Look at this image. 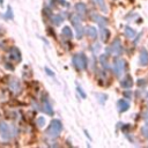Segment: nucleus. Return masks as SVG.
<instances>
[{
	"label": "nucleus",
	"instance_id": "1",
	"mask_svg": "<svg viewBox=\"0 0 148 148\" xmlns=\"http://www.w3.org/2000/svg\"><path fill=\"white\" fill-rule=\"evenodd\" d=\"M62 131V124L59 119H53L49 126V128L46 130V134L51 138H56L60 134V132Z\"/></svg>",
	"mask_w": 148,
	"mask_h": 148
},
{
	"label": "nucleus",
	"instance_id": "2",
	"mask_svg": "<svg viewBox=\"0 0 148 148\" xmlns=\"http://www.w3.org/2000/svg\"><path fill=\"white\" fill-rule=\"evenodd\" d=\"M73 64L75 65L76 69L79 71H83L87 68L88 66V61H87V58L83 53H79V54H75L73 57Z\"/></svg>",
	"mask_w": 148,
	"mask_h": 148
},
{
	"label": "nucleus",
	"instance_id": "3",
	"mask_svg": "<svg viewBox=\"0 0 148 148\" xmlns=\"http://www.w3.org/2000/svg\"><path fill=\"white\" fill-rule=\"evenodd\" d=\"M124 68H125V61L123 59H116L113 62V72L117 77H120L123 75Z\"/></svg>",
	"mask_w": 148,
	"mask_h": 148
},
{
	"label": "nucleus",
	"instance_id": "4",
	"mask_svg": "<svg viewBox=\"0 0 148 148\" xmlns=\"http://www.w3.org/2000/svg\"><path fill=\"white\" fill-rule=\"evenodd\" d=\"M0 134L3 140H9L12 138V133L9 130V126L5 121H0Z\"/></svg>",
	"mask_w": 148,
	"mask_h": 148
},
{
	"label": "nucleus",
	"instance_id": "5",
	"mask_svg": "<svg viewBox=\"0 0 148 148\" xmlns=\"http://www.w3.org/2000/svg\"><path fill=\"white\" fill-rule=\"evenodd\" d=\"M110 50H111V52H112L114 56H120V54L123 53V45H121V42H120L119 38H117V39L113 40V43H112Z\"/></svg>",
	"mask_w": 148,
	"mask_h": 148
},
{
	"label": "nucleus",
	"instance_id": "6",
	"mask_svg": "<svg viewBox=\"0 0 148 148\" xmlns=\"http://www.w3.org/2000/svg\"><path fill=\"white\" fill-rule=\"evenodd\" d=\"M139 61L141 66H148V51L146 49H141Z\"/></svg>",
	"mask_w": 148,
	"mask_h": 148
},
{
	"label": "nucleus",
	"instance_id": "7",
	"mask_svg": "<svg viewBox=\"0 0 148 148\" xmlns=\"http://www.w3.org/2000/svg\"><path fill=\"white\" fill-rule=\"evenodd\" d=\"M117 106H118V110L119 112H125L130 109V103L125 99H119L118 103H117Z\"/></svg>",
	"mask_w": 148,
	"mask_h": 148
},
{
	"label": "nucleus",
	"instance_id": "8",
	"mask_svg": "<svg viewBox=\"0 0 148 148\" xmlns=\"http://www.w3.org/2000/svg\"><path fill=\"white\" fill-rule=\"evenodd\" d=\"M91 17H92V20H94L97 24H99L101 27H104V25L108 23V20H106V18H104V17H102V16L97 15V14H92V15H91Z\"/></svg>",
	"mask_w": 148,
	"mask_h": 148
},
{
	"label": "nucleus",
	"instance_id": "9",
	"mask_svg": "<svg viewBox=\"0 0 148 148\" xmlns=\"http://www.w3.org/2000/svg\"><path fill=\"white\" fill-rule=\"evenodd\" d=\"M86 34L88 37H90L91 39H96L97 38V30L94 27H87L86 28Z\"/></svg>",
	"mask_w": 148,
	"mask_h": 148
},
{
	"label": "nucleus",
	"instance_id": "10",
	"mask_svg": "<svg viewBox=\"0 0 148 148\" xmlns=\"http://www.w3.org/2000/svg\"><path fill=\"white\" fill-rule=\"evenodd\" d=\"M121 87L123 88H131L132 87V84H133V80H132V77L130 76V75H126L125 76V79L121 81Z\"/></svg>",
	"mask_w": 148,
	"mask_h": 148
},
{
	"label": "nucleus",
	"instance_id": "11",
	"mask_svg": "<svg viewBox=\"0 0 148 148\" xmlns=\"http://www.w3.org/2000/svg\"><path fill=\"white\" fill-rule=\"evenodd\" d=\"M75 9H76V12H77L79 15H84L86 12H87V7H86V5L82 3V2L76 3V5H75Z\"/></svg>",
	"mask_w": 148,
	"mask_h": 148
},
{
	"label": "nucleus",
	"instance_id": "12",
	"mask_svg": "<svg viewBox=\"0 0 148 148\" xmlns=\"http://www.w3.org/2000/svg\"><path fill=\"white\" fill-rule=\"evenodd\" d=\"M10 58L14 59V60H16V61H20L21 60V53H20V51L16 47L10 49Z\"/></svg>",
	"mask_w": 148,
	"mask_h": 148
},
{
	"label": "nucleus",
	"instance_id": "13",
	"mask_svg": "<svg viewBox=\"0 0 148 148\" xmlns=\"http://www.w3.org/2000/svg\"><path fill=\"white\" fill-rule=\"evenodd\" d=\"M61 34L66 37V38H73V32H72V30H71V28L68 27V25H66V27H64L62 28V30H61Z\"/></svg>",
	"mask_w": 148,
	"mask_h": 148
},
{
	"label": "nucleus",
	"instance_id": "14",
	"mask_svg": "<svg viewBox=\"0 0 148 148\" xmlns=\"http://www.w3.org/2000/svg\"><path fill=\"white\" fill-rule=\"evenodd\" d=\"M109 35H110L109 30H108L106 28L102 27V28H101V39H102L103 42H106L108 38H109Z\"/></svg>",
	"mask_w": 148,
	"mask_h": 148
},
{
	"label": "nucleus",
	"instance_id": "15",
	"mask_svg": "<svg viewBox=\"0 0 148 148\" xmlns=\"http://www.w3.org/2000/svg\"><path fill=\"white\" fill-rule=\"evenodd\" d=\"M9 87H10V89L13 91H17L18 88H20V83H18V81L16 79H12L10 82H9Z\"/></svg>",
	"mask_w": 148,
	"mask_h": 148
},
{
	"label": "nucleus",
	"instance_id": "16",
	"mask_svg": "<svg viewBox=\"0 0 148 148\" xmlns=\"http://www.w3.org/2000/svg\"><path fill=\"white\" fill-rule=\"evenodd\" d=\"M125 35H126V37H128V38H134V36H135V31H134V29H132L131 27H125Z\"/></svg>",
	"mask_w": 148,
	"mask_h": 148
},
{
	"label": "nucleus",
	"instance_id": "17",
	"mask_svg": "<svg viewBox=\"0 0 148 148\" xmlns=\"http://www.w3.org/2000/svg\"><path fill=\"white\" fill-rule=\"evenodd\" d=\"M94 2L101 8V10H102L103 13H106V12H108V8H106V6H105L104 0H94Z\"/></svg>",
	"mask_w": 148,
	"mask_h": 148
},
{
	"label": "nucleus",
	"instance_id": "18",
	"mask_svg": "<svg viewBox=\"0 0 148 148\" xmlns=\"http://www.w3.org/2000/svg\"><path fill=\"white\" fill-rule=\"evenodd\" d=\"M43 110H44L47 114H50V116H52V114H53V110H52V108H51V105H50V103H49V102H44Z\"/></svg>",
	"mask_w": 148,
	"mask_h": 148
},
{
	"label": "nucleus",
	"instance_id": "19",
	"mask_svg": "<svg viewBox=\"0 0 148 148\" xmlns=\"http://www.w3.org/2000/svg\"><path fill=\"white\" fill-rule=\"evenodd\" d=\"M51 20H52V22H53L56 25H59V24H60V23L64 21V17H62L61 15H54V16H53Z\"/></svg>",
	"mask_w": 148,
	"mask_h": 148
},
{
	"label": "nucleus",
	"instance_id": "20",
	"mask_svg": "<svg viewBox=\"0 0 148 148\" xmlns=\"http://www.w3.org/2000/svg\"><path fill=\"white\" fill-rule=\"evenodd\" d=\"M99 61H101V64L103 65V67H104V68H108V67H109V64H108V58H106V54H102V56L99 57Z\"/></svg>",
	"mask_w": 148,
	"mask_h": 148
},
{
	"label": "nucleus",
	"instance_id": "21",
	"mask_svg": "<svg viewBox=\"0 0 148 148\" xmlns=\"http://www.w3.org/2000/svg\"><path fill=\"white\" fill-rule=\"evenodd\" d=\"M75 29H76V36H77V38L79 39L82 38V36H83V28H82V25L81 24L75 25Z\"/></svg>",
	"mask_w": 148,
	"mask_h": 148
},
{
	"label": "nucleus",
	"instance_id": "22",
	"mask_svg": "<svg viewBox=\"0 0 148 148\" xmlns=\"http://www.w3.org/2000/svg\"><path fill=\"white\" fill-rule=\"evenodd\" d=\"M3 17H5V18H7V20H12V18H13V13H12V8H10V6H8L7 12L5 13Z\"/></svg>",
	"mask_w": 148,
	"mask_h": 148
},
{
	"label": "nucleus",
	"instance_id": "23",
	"mask_svg": "<svg viewBox=\"0 0 148 148\" xmlns=\"http://www.w3.org/2000/svg\"><path fill=\"white\" fill-rule=\"evenodd\" d=\"M141 133H142L143 136L148 140V124H146L145 126H142V128H141Z\"/></svg>",
	"mask_w": 148,
	"mask_h": 148
},
{
	"label": "nucleus",
	"instance_id": "24",
	"mask_svg": "<svg viewBox=\"0 0 148 148\" xmlns=\"http://www.w3.org/2000/svg\"><path fill=\"white\" fill-rule=\"evenodd\" d=\"M37 125H38V127H43V126L45 125V118H44V117H38V119H37Z\"/></svg>",
	"mask_w": 148,
	"mask_h": 148
},
{
	"label": "nucleus",
	"instance_id": "25",
	"mask_svg": "<svg viewBox=\"0 0 148 148\" xmlns=\"http://www.w3.org/2000/svg\"><path fill=\"white\" fill-rule=\"evenodd\" d=\"M76 89H77V91L80 92V95H81V97H82V98H86V97H87L86 92L83 91V89H82V88H81L80 86H77V87H76Z\"/></svg>",
	"mask_w": 148,
	"mask_h": 148
},
{
	"label": "nucleus",
	"instance_id": "26",
	"mask_svg": "<svg viewBox=\"0 0 148 148\" xmlns=\"http://www.w3.org/2000/svg\"><path fill=\"white\" fill-rule=\"evenodd\" d=\"M96 96L101 98V99H99V103H101V104H103V103H104V99H106V98H108V96H105V95H99V94H97Z\"/></svg>",
	"mask_w": 148,
	"mask_h": 148
},
{
	"label": "nucleus",
	"instance_id": "27",
	"mask_svg": "<svg viewBox=\"0 0 148 148\" xmlns=\"http://www.w3.org/2000/svg\"><path fill=\"white\" fill-rule=\"evenodd\" d=\"M99 49H101V45H99V44H95L94 47H92V52H94V53H97V52L99 51Z\"/></svg>",
	"mask_w": 148,
	"mask_h": 148
},
{
	"label": "nucleus",
	"instance_id": "28",
	"mask_svg": "<svg viewBox=\"0 0 148 148\" xmlns=\"http://www.w3.org/2000/svg\"><path fill=\"white\" fill-rule=\"evenodd\" d=\"M136 82H138L139 86H145L146 84V80H142V79H139Z\"/></svg>",
	"mask_w": 148,
	"mask_h": 148
},
{
	"label": "nucleus",
	"instance_id": "29",
	"mask_svg": "<svg viewBox=\"0 0 148 148\" xmlns=\"http://www.w3.org/2000/svg\"><path fill=\"white\" fill-rule=\"evenodd\" d=\"M45 71H46V72L49 73V75H51V76H53V72H52V71H50L49 68H45Z\"/></svg>",
	"mask_w": 148,
	"mask_h": 148
},
{
	"label": "nucleus",
	"instance_id": "30",
	"mask_svg": "<svg viewBox=\"0 0 148 148\" xmlns=\"http://www.w3.org/2000/svg\"><path fill=\"white\" fill-rule=\"evenodd\" d=\"M0 3H1V5H2V0H0Z\"/></svg>",
	"mask_w": 148,
	"mask_h": 148
},
{
	"label": "nucleus",
	"instance_id": "31",
	"mask_svg": "<svg viewBox=\"0 0 148 148\" xmlns=\"http://www.w3.org/2000/svg\"><path fill=\"white\" fill-rule=\"evenodd\" d=\"M0 34H1V30H0Z\"/></svg>",
	"mask_w": 148,
	"mask_h": 148
}]
</instances>
